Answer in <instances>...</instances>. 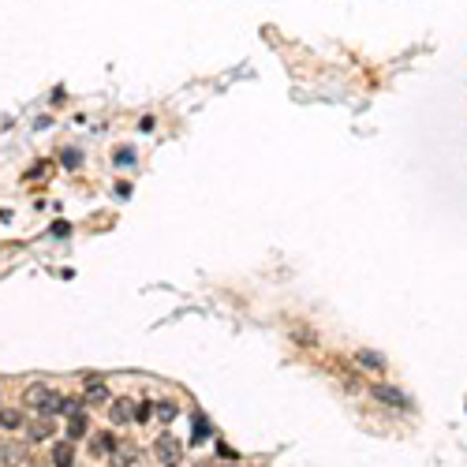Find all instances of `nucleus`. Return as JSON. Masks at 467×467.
I'll list each match as a JSON object with an SVG mask.
<instances>
[{
    "instance_id": "nucleus-9",
    "label": "nucleus",
    "mask_w": 467,
    "mask_h": 467,
    "mask_svg": "<svg viewBox=\"0 0 467 467\" xmlns=\"http://www.w3.org/2000/svg\"><path fill=\"white\" fill-rule=\"evenodd\" d=\"M71 463H75L71 441H60V445H53V467H71Z\"/></svg>"
},
{
    "instance_id": "nucleus-2",
    "label": "nucleus",
    "mask_w": 467,
    "mask_h": 467,
    "mask_svg": "<svg viewBox=\"0 0 467 467\" xmlns=\"http://www.w3.org/2000/svg\"><path fill=\"white\" fill-rule=\"evenodd\" d=\"M153 452H158V460H161L165 467H176L179 456H184V445H179L172 434H161L158 441H153Z\"/></svg>"
},
{
    "instance_id": "nucleus-14",
    "label": "nucleus",
    "mask_w": 467,
    "mask_h": 467,
    "mask_svg": "<svg viewBox=\"0 0 467 467\" xmlns=\"http://www.w3.org/2000/svg\"><path fill=\"white\" fill-rule=\"evenodd\" d=\"M153 415H158V404H150V400H146V404L135 408V422H150Z\"/></svg>"
},
{
    "instance_id": "nucleus-19",
    "label": "nucleus",
    "mask_w": 467,
    "mask_h": 467,
    "mask_svg": "<svg viewBox=\"0 0 467 467\" xmlns=\"http://www.w3.org/2000/svg\"><path fill=\"white\" fill-rule=\"evenodd\" d=\"M45 168H49V165H45V161H37V165H34V168H30V176H34V179H42V172H45Z\"/></svg>"
},
{
    "instance_id": "nucleus-1",
    "label": "nucleus",
    "mask_w": 467,
    "mask_h": 467,
    "mask_svg": "<svg viewBox=\"0 0 467 467\" xmlns=\"http://www.w3.org/2000/svg\"><path fill=\"white\" fill-rule=\"evenodd\" d=\"M23 400H27V408L37 411V415H60L64 393H57V389H49V385H30Z\"/></svg>"
},
{
    "instance_id": "nucleus-13",
    "label": "nucleus",
    "mask_w": 467,
    "mask_h": 467,
    "mask_svg": "<svg viewBox=\"0 0 467 467\" xmlns=\"http://www.w3.org/2000/svg\"><path fill=\"white\" fill-rule=\"evenodd\" d=\"M86 437V415H75L68 419V441H83Z\"/></svg>"
},
{
    "instance_id": "nucleus-6",
    "label": "nucleus",
    "mask_w": 467,
    "mask_h": 467,
    "mask_svg": "<svg viewBox=\"0 0 467 467\" xmlns=\"http://www.w3.org/2000/svg\"><path fill=\"white\" fill-rule=\"evenodd\" d=\"M370 393L378 396L382 404H393V408H408V396L400 393V389H393V385H374Z\"/></svg>"
},
{
    "instance_id": "nucleus-12",
    "label": "nucleus",
    "mask_w": 467,
    "mask_h": 467,
    "mask_svg": "<svg viewBox=\"0 0 467 467\" xmlns=\"http://www.w3.org/2000/svg\"><path fill=\"white\" fill-rule=\"evenodd\" d=\"M0 426H4V430H19V426H23V411L4 408V411H0Z\"/></svg>"
},
{
    "instance_id": "nucleus-3",
    "label": "nucleus",
    "mask_w": 467,
    "mask_h": 467,
    "mask_svg": "<svg viewBox=\"0 0 467 467\" xmlns=\"http://www.w3.org/2000/svg\"><path fill=\"white\" fill-rule=\"evenodd\" d=\"M57 434V419L53 415H37V419L27 426V445H42V441H49Z\"/></svg>"
},
{
    "instance_id": "nucleus-5",
    "label": "nucleus",
    "mask_w": 467,
    "mask_h": 467,
    "mask_svg": "<svg viewBox=\"0 0 467 467\" xmlns=\"http://www.w3.org/2000/svg\"><path fill=\"white\" fill-rule=\"evenodd\" d=\"M109 456H112V463H116V467H131V463L138 460V449H131V441H116Z\"/></svg>"
},
{
    "instance_id": "nucleus-15",
    "label": "nucleus",
    "mask_w": 467,
    "mask_h": 467,
    "mask_svg": "<svg viewBox=\"0 0 467 467\" xmlns=\"http://www.w3.org/2000/svg\"><path fill=\"white\" fill-rule=\"evenodd\" d=\"M158 419H161V422H172V419H179L176 404H158Z\"/></svg>"
},
{
    "instance_id": "nucleus-11",
    "label": "nucleus",
    "mask_w": 467,
    "mask_h": 467,
    "mask_svg": "<svg viewBox=\"0 0 467 467\" xmlns=\"http://www.w3.org/2000/svg\"><path fill=\"white\" fill-rule=\"evenodd\" d=\"M355 362H359V367H367V370H385V359L378 352H355Z\"/></svg>"
},
{
    "instance_id": "nucleus-21",
    "label": "nucleus",
    "mask_w": 467,
    "mask_h": 467,
    "mask_svg": "<svg viewBox=\"0 0 467 467\" xmlns=\"http://www.w3.org/2000/svg\"><path fill=\"white\" fill-rule=\"evenodd\" d=\"M4 445H8V441H0V456H4Z\"/></svg>"
},
{
    "instance_id": "nucleus-10",
    "label": "nucleus",
    "mask_w": 467,
    "mask_h": 467,
    "mask_svg": "<svg viewBox=\"0 0 467 467\" xmlns=\"http://www.w3.org/2000/svg\"><path fill=\"white\" fill-rule=\"evenodd\" d=\"M60 415H68V419H75V415H86V400H79V396H64Z\"/></svg>"
},
{
    "instance_id": "nucleus-16",
    "label": "nucleus",
    "mask_w": 467,
    "mask_h": 467,
    "mask_svg": "<svg viewBox=\"0 0 467 467\" xmlns=\"http://www.w3.org/2000/svg\"><path fill=\"white\" fill-rule=\"evenodd\" d=\"M60 161H64V168H79V161H83V153H79V150H68V153H64V158H60Z\"/></svg>"
},
{
    "instance_id": "nucleus-4",
    "label": "nucleus",
    "mask_w": 467,
    "mask_h": 467,
    "mask_svg": "<svg viewBox=\"0 0 467 467\" xmlns=\"http://www.w3.org/2000/svg\"><path fill=\"white\" fill-rule=\"evenodd\" d=\"M109 419H112L116 426H127V422H135V404H131L127 396L112 400V404H109Z\"/></svg>"
},
{
    "instance_id": "nucleus-7",
    "label": "nucleus",
    "mask_w": 467,
    "mask_h": 467,
    "mask_svg": "<svg viewBox=\"0 0 467 467\" xmlns=\"http://www.w3.org/2000/svg\"><path fill=\"white\" fill-rule=\"evenodd\" d=\"M83 400H90V404H105V400H109V385L101 378H90L86 389H83Z\"/></svg>"
},
{
    "instance_id": "nucleus-20",
    "label": "nucleus",
    "mask_w": 467,
    "mask_h": 467,
    "mask_svg": "<svg viewBox=\"0 0 467 467\" xmlns=\"http://www.w3.org/2000/svg\"><path fill=\"white\" fill-rule=\"evenodd\" d=\"M23 467H45V463H37L34 456H27V463H23Z\"/></svg>"
},
{
    "instance_id": "nucleus-17",
    "label": "nucleus",
    "mask_w": 467,
    "mask_h": 467,
    "mask_svg": "<svg viewBox=\"0 0 467 467\" xmlns=\"http://www.w3.org/2000/svg\"><path fill=\"white\" fill-rule=\"evenodd\" d=\"M68 232H71V225H68V220H57V225L49 228V236H68Z\"/></svg>"
},
{
    "instance_id": "nucleus-8",
    "label": "nucleus",
    "mask_w": 467,
    "mask_h": 467,
    "mask_svg": "<svg viewBox=\"0 0 467 467\" xmlns=\"http://www.w3.org/2000/svg\"><path fill=\"white\" fill-rule=\"evenodd\" d=\"M112 445H116L112 434H90V452H94V456H109Z\"/></svg>"
},
{
    "instance_id": "nucleus-18",
    "label": "nucleus",
    "mask_w": 467,
    "mask_h": 467,
    "mask_svg": "<svg viewBox=\"0 0 467 467\" xmlns=\"http://www.w3.org/2000/svg\"><path fill=\"white\" fill-rule=\"evenodd\" d=\"M131 161H135L131 150H116V165H131Z\"/></svg>"
}]
</instances>
